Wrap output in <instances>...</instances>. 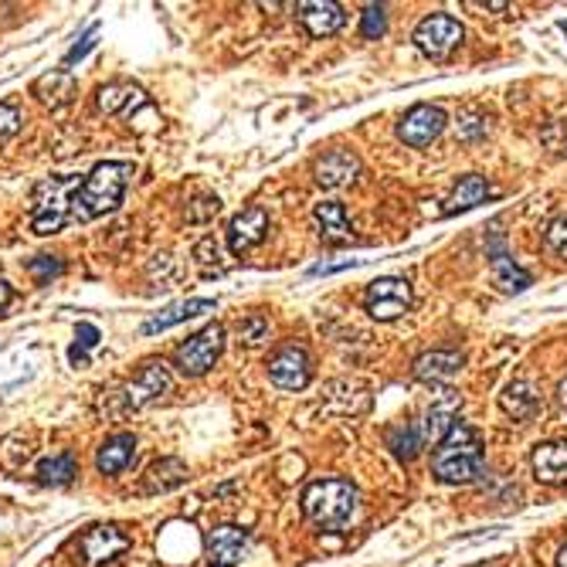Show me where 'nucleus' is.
Returning a JSON list of instances; mask_svg holds the SVG:
<instances>
[{
    "instance_id": "1a4fd4ad",
    "label": "nucleus",
    "mask_w": 567,
    "mask_h": 567,
    "mask_svg": "<svg viewBox=\"0 0 567 567\" xmlns=\"http://www.w3.org/2000/svg\"><path fill=\"white\" fill-rule=\"evenodd\" d=\"M459 408H463V398L452 387L439 391L435 398L429 402V408H424L421 421H418V432H421V442H445L448 432L459 424Z\"/></svg>"
},
{
    "instance_id": "412c9836",
    "label": "nucleus",
    "mask_w": 567,
    "mask_h": 567,
    "mask_svg": "<svg viewBox=\"0 0 567 567\" xmlns=\"http://www.w3.org/2000/svg\"><path fill=\"white\" fill-rule=\"evenodd\" d=\"M187 476H190V469H187L181 459H174V456L157 459V463L147 469V476H144V493H150V496H153V493H170V490L184 486Z\"/></svg>"
},
{
    "instance_id": "cd10ccee",
    "label": "nucleus",
    "mask_w": 567,
    "mask_h": 567,
    "mask_svg": "<svg viewBox=\"0 0 567 567\" xmlns=\"http://www.w3.org/2000/svg\"><path fill=\"white\" fill-rule=\"evenodd\" d=\"M490 269H493V282L503 289V293H523L530 286V272H523L514 259H509L506 251H493L490 259Z\"/></svg>"
},
{
    "instance_id": "4468645a",
    "label": "nucleus",
    "mask_w": 567,
    "mask_h": 567,
    "mask_svg": "<svg viewBox=\"0 0 567 567\" xmlns=\"http://www.w3.org/2000/svg\"><path fill=\"white\" fill-rule=\"evenodd\" d=\"M299 21L313 38H330L344 27V8L330 0H309V4H299Z\"/></svg>"
},
{
    "instance_id": "9b49d317",
    "label": "nucleus",
    "mask_w": 567,
    "mask_h": 567,
    "mask_svg": "<svg viewBox=\"0 0 567 567\" xmlns=\"http://www.w3.org/2000/svg\"><path fill=\"white\" fill-rule=\"evenodd\" d=\"M269 378L282 391H303L309 384V378H313V363H309V354L303 347L275 350L272 360H269Z\"/></svg>"
},
{
    "instance_id": "6e6552de",
    "label": "nucleus",
    "mask_w": 567,
    "mask_h": 567,
    "mask_svg": "<svg viewBox=\"0 0 567 567\" xmlns=\"http://www.w3.org/2000/svg\"><path fill=\"white\" fill-rule=\"evenodd\" d=\"M363 306H367V313H371L374 320H384V323L398 320V317H405L411 309V286L405 279H394V275L378 279V282L367 286Z\"/></svg>"
},
{
    "instance_id": "5701e85b",
    "label": "nucleus",
    "mask_w": 567,
    "mask_h": 567,
    "mask_svg": "<svg viewBox=\"0 0 567 567\" xmlns=\"http://www.w3.org/2000/svg\"><path fill=\"white\" fill-rule=\"evenodd\" d=\"M463 354H452V350H435V354H424L415 360V378L418 381H452L463 371Z\"/></svg>"
},
{
    "instance_id": "bb28decb",
    "label": "nucleus",
    "mask_w": 567,
    "mask_h": 567,
    "mask_svg": "<svg viewBox=\"0 0 567 567\" xmlns=\"http://www.w3.org/2000/svg\"><path fill=\"white\" fill-rule=\"evenodd\" d=\"M313 218H317V224H320V235L326 238V242H350V221H347V211H344V205H336V201H323V205H317V211H313Z\"/></svg>"
},
{
    "instance_id": "39448f33",
    "label": "nucleus",
    "mask_w": 567,
    "mask_h": 567,
    "mask_svg": "<svg viewBox=\"0 0 567 567\" xmlns=\"http://www.w3.org/2000/svg\"><path fill=\"white\" fill-rule=\"evenodd\" d=\"M174 387V378H170V367L163 360H147L144 367L136 371L133 381H126L120 391H112V398L120 402L116 415H126V411H139L153 402H160L163 394H170Z\"/></svg>"
},
{
    "instance_id": "a19ab883",
    "label": "nucleus",
    "mask_w": 567,
    "mask_h": 567,
    "mask_svg": "<svg viewBox=\"0 0 567 567\" xmlns=\"http://www.w3.org/2000/svg\"><path fill=\"white\" fill-rule=\"evenodd\" d=\"M363 259H336V262H317L313 269H309V275H330V272H340V269H354L360 266Z\"/></svg>"
},
{
    "instance_id": "ddd939ff",
    "label": "nucleus",
    "mask_w": 567,
    "mask_h": 567,
    "mask_svg": "<svg viewBox=\"0 0 567 567\" xmlns=\"http://www.w3.org/2000/svg\"><path fill=\"white\" fill-rule=\"evenodd\" d=\"M266 235H269V214L262 208H245L242 214L229 221V248L235 255L255 248Z\"/></svg>"
},
{
    "instance_id": "9d476101",
    "label": "nucleus",
    "mask_w": 567,
    "mask_h": 567,
    "mask_svg": "<svg viewBox=\"0 0 567 567\" xmlns=\"http://www.w3.org/2000/svg\"><path fill=\"white\" fill-rule=\"evenodd\" d=\"M463 41V24L452 14H429L415 27V45L432 54V59H445V54Z\"/></svg>"
},
{
    "instance_id": "423d86ee",
    "label": "nucleus",
    "mask_w": 567,
    "mask_h": 567,
    "mask_svg": "<svg viewBox=\"0 0 567 567\" xmlns=\"http://www.w3.org/2000/svg\"><path fill=\"white\" fill-rule=\"evenodd\" d=\"M224 350V326L221 323H211L205 326L201 333H194L187 344L177 347V367H181V374L187 378H201L208 374L214 360L221 357Z\"/></svg>"
},
{
    "instance_id": "aec40b11",
    "label": "nucleus",
    "mask_w": 567,
    "mask_h": 567,
    "mask_svg": "<svg viewBox=\"0 0 567 567\" xmlns=\"http://www.w3.org/2000/svg\"><path fill=\"white\" fill-rule=\"evenodd\" d=\"M32 93H35V96H38L45 106H51V109H62L65 102H72V99H75L78 85H75L72 72H65V69H54V72L41 75V78L32 85Z\"/></svg>"
},
{
    "instance_id": "c03bdc74",
    "label": "nucleus",
    "mask_w": 567,
    "mask_h": 567,
    "mask_svg": "<svg viewBox=\"0 0 567 567\" xmlns=\"http://www.w3.org/2000/svg\"><path fill=\"white\" fill-rule=\"evenodd\" d=\"M557 567H567V547H560V554H557Z\"/></svg>"
},
{
    "instance_id": "c85d7f7f",
    "label": "nucleus",
    "mask_w": 567,
    "mask_h": 567,
    "mask_svg": "<svg viewBox=\"0 0 567 567\" xmlns=\"http://www.w3.org/2000/svg\"><path fill=\"white\" fill-rule=\"evenodd\" d=\"M330 398H340L344 405H340V415H360L371 408V394H367V387H360L357 381H340L330 387Z\"/></svg>"
},
{
    "instance_id": "f257e3e1",
    "label": "nucleus",
    "mask_w": 567,
    "mask_h": 567,
    "mask_svg": "<svg viewBox=\"0 0 567 567\" xmlns=\"http://www.w3.org/2000/svg\"><path fill=\"white\" fill-rule=\"evenodd\" d=\"M133 177V163L126 160H106L96 163L82 177V187L72 197V221H96L123 205L126 184Z\"/></svg>"
},
{
    "instance_id": "b1692460",
    "label": "nucleus",
    "mask_w": 567,
    "mask_h": 567,
    "mask_svg": "<svg viewBox=\"0 0 567 567\" xmlns=\"http://www.w3.org/2000/svg\"><path fill=\"white\" fill-rule=\"evenodd\" d=\"M490 197V184L486 177H479V174H469L456 184V190L448 194V201H445V214H456V211H469L476 205H483Z\"/></svg>"
},
{
    "instance_id": "7c9ffc66",
    "label": "nucleus",
    "mask_w": 567,
    "mask_h": 567,
    "mask_svg": "<svg viewBox=\"0 0 567 567\" xmlns=\"http://www.w3.org/2000/svg\"><path fill=\"white\" fill-rule=\"evenodd\" d=\"M218 211H221V197H218V194H197L194 201L184 208V218L194 221V224H205V221H211Z\"/></svg>"
},
{
    "instance_id": "c756f323",
    "label": "nucleus",
    "mask_w": 567,
    "mask_h": 567,
    "mask_svg": "<svg viewBox=\"0 0 567 567\" xmlns=\"http://www.w3.org/2000/svg\"><path fill=\"white\" fill-rule=\"evenodd\" d=\"M387 448L402 463H411L418 456V448H421V432L415 429V424H398V429L387 432Z\"/></svg>"
},
{
    "instance_id": "393cba45",
    "label": "nucleus",
    "mask_w": 567,
    "mask_h": 567,
    "mask_svg": "<svg viewBox=\"0 0 567 567\" xmlns=\"http://www.w3.org/2000/svg\"><path fill=\"white\" fill-rule=\"evenodd\" d=\"M503 411L509 415V418H517V421H527V418H533V411L541 408V394L533 391V384H527V381H514L506 391H503Z\"/></svg>"
},
{
    "instance_id": "f8f14e48",
    "label": "nucleus",
    "mask_w": 567,
    "mask_h": 567,
    "mask_svg": "<svg viewBox=\"0 0 567 567\" xmlns=\"http://www.w3.org/2000/svg\"><path fill=\"white\" fill-rule=\"evenodd\" d=\"M442 130H445V112L439 106H415L402 120L398 136L408 147H429Z\"/></svg>"
},
{
    "instance_id": "ea45409f",
    "label": "nucleus",
    "mask_w": 567,
    "mask_h": 567,
    "mask_svg": "<svg viewBox=\"0 0 567 567\" xmlns=\"http://www.w3.org/2000/svg\"><path fill=\"white\" fill-rule=\"evenodd\" d=\"M99 330L93 326V323H78V350H93V347H99Z\"/></svg>"
},
{
    "instance_id": "72a5a7b5",
    "label": "nucleus",
    "mask_w": 567,
    "mask_h": 567,
    "mask_svg": "<svg viewBox=\"0 0 567 567\" xmlns=\"http://www.w3.org/2000/svg\"><path fill=\"white\" fill-rule=\"evenodd\" d=\"M194 259H197V266H201V269H218L221 272V245L211 235L201 238L194 245Z\"/></svg>"
},
{
    "instance_id": "a211bd4d",
    "label": "nucleus",
    "mask_w": 567,
    "mask_h": 567,
    "mask_svg": "<svg viewBox=\"0 0 567 567\" xmlns=\"http://www.w3.org/2000/svg\"><path fill=\"white\" fill-rule=\"evenodd\" d=\"M360 160L350 150H330L320 163H317V184L320 187H344L357 177Z\"/></svg>"
},
{
    "instance_id": "4c0bfd02",
    "label": "nucleus",
    "mask_w": 567,
    "mask_h": 567,
    "mask_svg": "<svg viewBox=\"0 0 567 567\" xmlns=\"http://www.w3.org/2000/svg\"><path fill=\"white\" fill-rule=\"evenodd\" d=\"M96 38H99V24H93L89 32L82 35V41H78V45H75V48H72V51L65 54V65H75V62H82L85 54H89V51L96 48Z\"/></svg>"
},
{
    "instance_id": "0eeeda50",
    "label": "nucleus",
    "mask_w": 567,
    "mask_h": 567,
    "mask_svg": "<svg viewBox=\"0 0 567 567\" xmlns=\"http://www.w3.org/2000/svg\"><path fill=\"white\" fill-rule=\"evenodd\" d=\"M130 547H133V537L116 523L89 527L78 537V554H82L85 567H102L109 560H116L120 554H126Z\"/></svg>"
},
{
    "instance_id": "dca6fc26",
    "label": "nucleus",
    "mask_w": 567,
    "mask_h": 567,
    "mask_svg": "<svg viewBox=\"0 0 567 567\" xmlns=\"http://www.w3.org/2000/svg\"><path fill=\"white\" fill-rule=\"evenodd\" d=\"M136 463V439L130 432H120L102 442L99 456H96V469L102 476H120L123 469H130Z\"/></svg>"
},
{
    "instance_id": "20e7f679",
    "label": "nucleus",
    "mask_w": 567,
    "mask_h": 567,
    "mask_svg": "<svg viewBox=\"0 0 567 567\" xmlns=\"http://www.w3.org/2000/svg\"><path fill=\"white\" fill-rule=\"evenodd\" d=\"M82 187L78 174L65 177H48L35 190V214H32V232L35 235H54L72 221V197Z\"/></svg>"
},
{
    "instance_id": "a18cd8bd",
    "label": "nucleus",
    "mask_w": 567,
    "mask_h": 567,
    "mask_svg": "<svg viewBox=\"0 0 567 567\" xmlns=\"http://www.w3.org/2000/svg\"><path fill=\"white\" fill-rule=\"evenodd\" d=\"M557 27H560V32H564V35H567V21H560V24H557Z\"/></svg>"
},
{
    "instance_id": "37998d69",
    "label": "nucleus",
    "mask_w": 567,
    "mask_h": 567,
    "mask_svg": "<svg viewBox=\"0 0 567 567\" xmlns=\"http://www.w3.org/2000/svg\"><path fill=\"white\" fill-rule=\"evenodd\" d=\"M557 402H560V408H567V378H564L560 387H557Z\"/></svg>"
},
{
    "instance_id": "f3484780",
    "label": "nucleus",
    "mask_w": 567,
    "mask_h": 567,
    "mask_svg": "<svg viewBox=\"0 0 567 567\" xmlns=\"http://www.w3.org/2000/svg\"><path fill=\"white\" fill-rule=\"evenodd\" d=\"M147 102V93L139 89V85H133V82H109V85H102L99 89V96H96V106L102 109V112H109V116H130V112L136 109V106H144Z\"/></svg>"
},
{
    "instance_id": "e433bc0d",
    "label": "nucleus",
    "mask_w": 567,
    "mask_h": 567,
    "mask_svg": "<svg viewBox=\"0 0 567 567\" xmlns=\"http://www.w3.org/2000/svg\"><path fill=\"white\" fill-rule=\"evenodd\" d=\"M21 130V109L17 102H0V139L14 136Z\"/></svg>"
},
{
    "instance_id": "473e14b6",
    "label": "nucleus",
    "mask_w": 567,
    "mask_h": 567,
    "mask_svg": "<svg viewBox=\"0 0 567 567\" xmlns=\"http://www.w3.org/2000/svg\"><path fill=\"white\" fill-rule=\"evenodd\" d=\"M384 32H387V14H384V8H381V4H371V8L363 11L360 35H363L367 41H378Z\"/></svg>"
},
{
    "instance_id": "7ed1b4c3",
    "label": "nucleus",
    "mask_w": 567,
    "mask_h": 567,
    "mask_svg": "<svg viewBox=\"0 0 567 567\" xmlns=\"http://www.w3.org/2000/svg\"><path fill=\"white\" fill-rule=\"evenodd\" d=\"M357 509V490L344 479H323V483L306 486L303 514L323 530H344Z\"/></svg>"
},
{
    "instance_id": "58836bf2",
    "label": "nucleus",
    "mask_w": 567,
    "mask_h": 567,
    "mask_svg": "<svg viewBox=\"0 0 567 567\" xmlns=\"http://www.w3.org/2000/svg\"><path fill=\"white\" fill-rule=\"evenodd\" d=\"M547 245L567 259V218H557L551 229H547Z\"/></svg>"
},
{
    "instance_id": "6ab92c4d",
    "label": "nucleus",
    "mask_w": 567,
    "mask_h": 567,
    "mask_svg": "<svg viewBox=\"0 0 567 567\" xmlns=\"http://www.w3.org/2000/svg\"><path fill=\"white\" fill-rule=\"evenodd\" d=\"M211 309H214V299H184V303H174V306H167L163 313L150 317V320L144 323V333L153 336V333L170 330V326H177V323H184V320L205 317V313H211Z\"/></svg>"
},
{
    "instance_id": "2eb2a0df",
    "label": "nucleus",
    "mask_w": 567,
    "mask_h": 567,
    "mask_svg": "<svg viewBox=\"0 0 567 567\" xmlns=\"http://www.w3.org/2000/svg\"><path fill=\"white\" fill-rule=\"evenodd\" d=\"M248 547V533L242 527H218L208 537V557L218 567H235Z\"/></svg>"
},
{
    "instance_id": "f704fd0d",
    "label": "nucleus",
    "mask_w": 567,
    "mask_h": 567,
    "mask_svg": "<svg viewBox=\"0 0 567 567\" xmlns=\"http://www.w3.org/2000/svg\"><path fill=\"white\" fill-rule=\"evenodd\" d=\"M456 130H459L463 139H479V136H486V116L483 112H463Z\"/></svg>"
},
{
    "instance_id": "4be33fe9",
    "label": "nucleus",
    "mask_w": 567,
    "mask_h": 567,
    "mask_svg": "<svg viewBox=\"0 0 567 567\" xmlns=\"http://www.w3.org/2000/svg\"><path fill=\"white\" fill-rule=\"evenodd\" d=\"M533 472L541 483H560L567 479V442H544L533 448Z\"/></svg>"
},
{
    "instance_id": "2f4dec72",
    "label": "nucleus",
    "mask_w": 567,
    "mask_h": 567,
    "mask_svg": "<svg viewBox=\"0 0 567 567\" xmlns=\"http://www.w3.org/2000/svg\"><path fill=\"white\" fill-rule=\"evenodd\" d=\"M27 272L35 275L38 286H48L51 279H59L65 272V262L62 259H54V255H38V259L27 262Z\"/></svg>"
},
{
    "instance_id": "79ce46f5",
    "label": "nucleus",
    "mask_w": 567,
    "mask_h": 567,
    "mask_svg": "<svg viewBox=\"0 0 567 567\" xmlns=\"http://www.w3.org/2000/svg\"><path fill=\"white\" fill-rule=\"evenodd\" d=\"M14 303V289L8 286V282L4 279H0V317H4V309Z\"/></svg>"
},
{
    "instance_id": "a878e982",
    "label": "nucleus",
    "mask_w": 567,
    "mask_h": 567,
    "mask_svg": "<svg viewBox=\"0 0 567 567\" xmlns=\"http://www.w3.org/2000/svg\"><path fill=\"white\" fill-rule=\"evenodd\" d=\"M35 476H38L41 486H69L72 479L78 476V463H75L72 452H54V456L38 463Z\"/></svg>"
},
{
    "instance_id": "c9c22d12",
    "label": "nucleus",
    "mask_w": 567,
    "mask_h": 567,
    "mask_svg": "<svg viewBox=\"0 0 567 567\" xmlns=\"http://www.w3.org/2000/svg\"><path fill=\"white\" fill-rule=\"evenodd\" d=\"M238 336L245 340V344H262V340L269 336V320H266V317H248V320H242Z\"/></svg>"
},
{
    "instance_id": "f03ea898",
    "label": "nucleus",
    "mask_w": 567,
    "mask_h": 567,
    "mask_svg": "<svg viewBox=\"0 0 567 567\" xmlns=\"http://www.w3.org/2000/svg\"><path fill=\"white\" fill-rule=\"evenodd\" d=\"M479 472H483V442L459 421L435 452V476L442 483H472Z\"/></svg>"
}]
</instances>
